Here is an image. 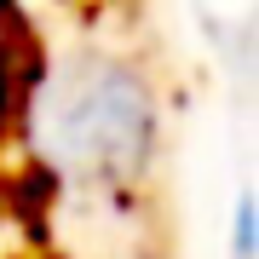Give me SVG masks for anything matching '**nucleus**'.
I'll use <instances>...</instances> for the list:
<instances>
[{
    "label": "nucleus",
    "mask_w": 259,
    "mask_h": 259,
    "mask_svg": "<svg viewBox=\"0 0 259 259\" xmlns=\"http://www.w3.org/2000/svg\"><path fill=\"white\" fill-rule=\"evenodd\" d=\"M6 23H12V0H0V35H6Z\"/></svg>",
    "instance_id": "obj_4"
},
{
    "label": "nucleus",
    "mask_w": 259,
    "mask_h": 259,
    "mask_svg": "<svg viewBox=\"0 0 259 259\" xmlns=\"http://www.w3.org/2000/svg\"><path fill=\"white\" fill-rule=\"evenodd\" d=\"M236 259H253V202L236 207Z\"/></svg>",
    "instance_id": "obj_3"
},
{
    "label": "nucleus",
    "mask_w": 259,
    "mask_h": 259,
    "mask_svg": "<svg viewBox=\"0 0 259 259\" xmlns=\"http://www.w3.org/2000/svg\"><path fill=\"white\" fill-rule=\"evenodd\" d=\"M23 98H29V69H23V58L0 40V133L23 115Z\"/></svg>",
    "instance_id": "obj_2"
},
{
    "label": "nucleus",
    "mask_w": 259,
    "mask_h": 259,
    "mask_svg": "<svg viewBox=\"0 0 259 259\" xmlns=\"http://www.w3.org/2000/svg\"><path fill=\"white\" fill-rule=\"evenodd\" d=\"M35 115V150L64 185L127 190L139 185L161 144L156 87L127 58H69L23 98Z\"/></svg>",
    "instance_id": "obj_1"
}]
</instances>
